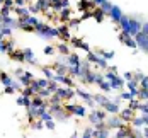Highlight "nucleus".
Returning a JSON list of instances; mask_svg holds the SVG:
<instances>
[{"label":"nucleus","mask_w":148,"mask_h":138,"mask_svg":"<svg viewBox=\"0 0 148 138\" xmlns=\"http://www.w3.org/2000/svg\"><path fill=\"white\" fill-rule=\"evenodd\" d=\"M34 32H36V34H39L43 39H53V38H60L58 27H55V26H48V24H43V22H39V24L36 26Z\"/></svg>","instance_id":"obj_1"},{"label":"nucleus","mask_w":148,"mask_h":138,"mask_svg":"<svg viewBox=\"0 0 148 138\" xmlns=\"http://www.w3.org/2000/svg\"><path fill=\"white\" fill-rule=\"evenodd\" d=\"M90 121H92V126L99 124V123L106 121V111H101V109H92V113L89 114Z\"/></svg>","instance_id":"obj_2"},{"label":"nucleus","mask_w":148,"mask_h":138,"mask_svg":"<svg viewBox=\"0 0 148 138\" xmlns=\"http://www.w3.org/2000/svg\"><path fill=\"white\" fill-rule=\"evenodd\" d=\"M119 39H121V43H123V45L130 46V48H133V49H136V48H138L136 41H134V38L131 36V34L124 32V31H121V32H119Z\"/></svg>","instance_id":"obj_3"},{"label":"nucleus","mask_w":148,"mask_h":138,"mask_svg":"<svg viewBox=\"0 0 148 138\" xmlns=\"http://www.w3.org/2000/svg\"><path fill=\"white\" fill-rule=\"evenodd\" d=\"M134 41H136L138 48H141L143 51H147V53H148V34L138 32V34L134 36Z\"/></svg>","instance_id":"obj_4"},{"label":"nucleus","mask_w":148,"mask_h":138,"mask_svg":"<svg viewBox=\"0 0 148 138\" xmlns=\"http://www.w3.org/2000/svg\"><path fill=\"white\" fill-rule=\"evenodd\" d=\"M75 94H77V92H75L72 87H66V89H61V87H60L58 91H56V95H58L61 101H68V99H72V97H75Z\"/></svg>","instance_id":"obj_5"},{"label":"nucleus","mask_w":148,"mask_h":138,"mask_svg":"<svg viewBox=\"0 0 148 138\" xmlns=\"http://www.w3.org/2000/svg\"><path fill=\"white\" fill-rule=\"evenodd\" d=\"M138 32H141V22L136 21V19H133V17H130V29H128V34H131L134 38Z\"/></svg>","instance_id":"obj_6"},{"label":"nucleus","mask_w":148,"mask_h":138,"mask_svg":"<svg viewBox=\"0 0 148 138\" xmlns=\"http://www.w3.org/2000/svg\"><path fill=\"white\" fill-rule=\"evenodd\" d=\"M87 60H89V63H95V65H99L101 68H109V67H107V61L104 60V58H99V56H97L95 53H92V51L89 53Z\"/></svg>","instance_id":"obj_7"},{"label":"nucleus","mask_w":148,"mask_h":138,"mask_svg":"<svg viewBox=\"0 0 148 138\" xmlns=\"http://www.w3.org/2000/svg\"><path fill=\"white\" fill-rule=\"evenodd\" d=\"M102 107H104V111H106V113H109V114H119V111H121L119 104L112 102V101H107Z\"/></svg>","instance_id":"obj_8"},{"label":"nucleus","mask_w":148,"mask_h":138,"mask_svg":"<svg viewBox=\"0 0 148 138\" xmlns=\"http://www.w3.org/2000/svg\"><path fill=\"white\" fill-rule=\"evenodd\" d=\"M58 31H60V38H61L63 41H70V39H72V36H70V26H68V24L58 26Z\"/></svg>","instance_id":"obj_9"},{"label":"nucleus","mask_w":148,"mask_h":138,"mask_svg":"<svg viewBox=\"0 0 148 138\" xmlns=\"http://www.w3.org/2000/svg\"><path fill=\"white\" fill-rule=\"evenodd\" d=\"M106 126L111 130V128H114V130H119V128H124V123H123V119L119 118V114H118V118H111L109 121L106 123Z\"/></svg>","instance_id":"obj_10"},{"label":"nucleus","mask_w":148,"mask_h":138,"mask_svg":"<svg viewBox=\"0 0 148 138\" xmlns=\"http://www.w3.org/2000/svg\"><path fill=\"white\" fill-rule=\"evenodd\" d=\"M77 95L80 97V99H84L89 106H94V95L92 94H89V92H85V91H82V89H77Z\"/></svg>","instance_id":"obj_11"},{"label":"nucleus","mask_w":148,"mask_h":138,"mask_svg":"<svg viewBox=\"0 0 148 138\" xmlns=\"http://www.w3.org/2000/svg\"><path fill=\"white\" fill-rule=\"evenodd\" d=\"M32 80H34V77H32L31 72H24L22 75H19V82H21V85H22V87H29Z\"/></svg>","instance_id":"obj_12"},{"label":"nucleus","mask_w":148,"mask_h":138,"mask_svg":"<svg viewBox=\"0 0 148 138\" xmlns=\"http://www.w3.org/2000/svg\"><path fill=\"white\" fill-rule=\"evenodd\" d=\"M80 63H82V60H80V56L77 53H70L66 56V65L68 67H80Z\"/></svg>","instance_id":"obj_13"},{"label":"nucleus","mask_w":148,"mask_h":138,"mask_svg":"<svg viewBox=\"0 0 148 138\" xmlns=\"http://www.w3.org/2000/svg\"><path fill=\"white\" fill-rule=\"evenodd\" d=\"M123 15H124V14L121 12V9H119L118 5H112V9H111V12H109V17H111L116 24L121 21V17H123Z\"/></svg>","instance_id":"obj_14"},{"label":"nucleus","mask_w":148,"mask_h":138,"mask_svg":"<svg viewBox=\"0 0 148 138\" xmlns=\"http://www.w3.org/2000/svg\"><path fill=\"white\" fill-rule=\"evenodd\" d=\"M58 17H60V21L63 22V24H68L70 22V19H72V10H70V7L68 9H61L58 12Z\"/></svg>","instance_id":"obj_15"},{"label":"nucleus","mask_w":148,"mask_h":138,"mask_svg":"<svg viewBox=\"0 0 148 138\" xmlns=\"http://www.w3.org/2000/svg\"><path fill=\"white\" fill-rule=\"evenodd\" d=\"M126 87H128V91L131 92V95L133 97H138V94H140V89H138V80H130V82H126Z\"/></svg>","instance_id":"obj_16"},{"label":"nucleus","mask_w":148,"mask_h":138,"mask_svg":"<svg viewBox=\"0 0 148 138\" xmlns=\"http://www.w3.org/2000/svg\"><path fill=\"white\" fill-rule=\"evenodd\" d=\"M22 51H24L26 63H31V65H36V63H38V60H36V56H34V53H32L31 48H26V49H22Z\"/></svg>","instance_id":"obj_17"},{"label":"nucleus","mask_w":148,"mask_h":138,"mask_svg":"<svg viewBox=\"0 0 148 138\" xmlns=\"http://www.w3.org/2000/svg\"><path fill=\"white\" fill-rule=\"evenodd\" d=\"M133 116H134V111L133 109H124V111H119V118L123 119V121H131L133 119Z\"/></svg>","instance_id":"obj_18"},{"label":"nucleus","mask_w":148,"mask_h":138,"mask_svg":"<svg viewBox=\"0 0 148 138\" xmlns=\"http://www.w3.org/2000/svg\"><path fill=\"white\" fill-rule=\"evenodd\" d=\"M3 26L12 27V29H19V19H12L10 15L9 17H3Z\"/></svg>","instance_id":"obj_19"},{"label":"nucleus","mask_w":148,"mask_h":138,"mask_svg":"<svg viewBox=\"0 0 148 138\" xmlns=\"http://www.w3.org/2000/svg\"><path fill=\"white\" fill-rule=\"evenodd\" d=\"M109 84H111V87H112V89L121 91V89L124 87V84H126V82H124V78H123V77H116V78H114V80H111Z\"/></svg>","instance_id":"obj_20"},{"label":"nucleus","mask_w":148,"mask_h":138,"mask_svg":"<svg viewBox=\"0 0 148 138\" xmlns=\"http://www.w3.org/2000/svg\"><path fill=\"white\" fill-rule=\"evenodd\" d=\"M72 114H75V116H87V107L82 106V104H78V106H73V109H72Z\"/></svg>","instance_id":"obj_21"},{"label":"nucleus","mask_w":148,"mask_h":138,"mask_svg":"<svg viewBox=\"0 0 148 138\" xmlns=\"http://www.w3.org/2000/svg\"><path fill=\"white\" fill-rule=\"evenodd\" d=\"M9 56H10V60H15V61H26V58H24V51H12V53H9Z\"/></svg>","instance_id":"obj_22"},{"label":"nucleus","mask_w":148,"mask_h":138,"mask_svg":"<svg viewBox=\"0 0 148 138\" xmlns=\"http://www.w3.org/2000/svg\"><path fill=\"white\" fill-rule=\"evenodd\" d=\"M118 24L121 26V31L128 32V29H130V17H128V15H123V17H121V21H119Z\"/></svg>","instance_id":"obj_23"},{"label":"nucleus","mask_w":148,"mask_h":138,"mask_svg":"<svg viewBox=\"0 0 148 138\" xmlns=\"http://www.w3.org/2000/svg\"><path fill=\"white\" fill-rule=\"evenodd\" d=\"M31 99H32V106H36V107H43V106H46L45 99H43L41 95H38V94H34Z\"/></svg>","instance_id":"obj_24"},{"label":"nucleus","mask_w":148,"mask_h":138,"mask_svg":"<svg viewBox=\"0 0 148 138\" xmlns=\"http://www.w3.org/2000/svg\"><path fill=\"white\" fill-rule=\"evenodd\" d=\"M55 73H56V75H66V73H68V67L63 65V63H56V67H55Z\"/></svg>","instance_id":"obj_25"},{"label":"nucleus","mask_w":148,"mask_h":138,"mask_svg":"<svg viewBox=\"0 0 148 138\" xmlns=\"http://www.w3.org/2000/svg\"><path fill=\"white\" fill-rule=\"evenodd\" d=\"M36 5H38V9H39L41 12H46V10L51 7V2H49V0H38Z\"/></svg>","instance_id":"obj_26"},{"label":"nucleus","mask_w":148,"mask_h":138,"mask_svg":"<svg viewBox=\"0 0 148 138\" xmlns=\"http://www.w3.org/2000/svg\"><path fill=\"white\" fill-rule=\"evenodd\" d=\"M14 12L19 17H27V15H31V10L27 7H14Z\"/></svg>","instance_id":"obj_27"},{"label":"nucleus","mask_w":148,"mask_h":138,"mask_svg":"<svg viewBox=\"0 0 148 138\" xmlns=\"http://www.w3.org/2000/svg\"><path fill=\"white\" fill-rule=\"evenodd\" d=\"M0 80H2V84H3L5 87H10V85H12V82H14L10 77L7 75V73H3V72H0Z\"/></svg>","instance_id":"obj_28"},{"label":"nucleus","mask_w":148,"mask_h":138,"mask_svg":"<svg viewBox=\"0 0 148 138\" xmlns=\"http://www.w3.org/2000/svg\"><path fill=\"white\" fill-rule=\"evenodd\" d=\"M92 15L95 17V21H97V22H102V19H104V15H106V14H104V10L101 9V7H97V9H94Z\"/></svg>","instance_id":"obj_29"},{"label":"nucleus","mask_w":148,"mask_h":138,"mask_svg":"<svg viewBox=\"0 0 148 138\" xmlns=\"http://www.w3.org/2000/svg\"><path fill=\"white\" fill-rule=\"evenodd\" d=\"M131 124H133L134 128H143L145 126V119H143V116H140V118H134L133 116V119H131Z\"/></svg>","instance_id":"obj_30"},{"label":"nucleus","mask_w":148,"mask_h":138,"mask_svg":"<svg viewBox=\"0 0 148 138\" xmlns=\"http://www.w3.org/2000/svg\"><path fill=\"white\" fill-rule=\"evenodd\" d=\"M58 51L61 53V55H65V56H68V55H70V48H68L66 43H60V45H58Z\"/></svg>","instance_id":"obj_31"},{"label":"nucleus","mask_w":148,"mask_h":138,"mask_svg":"<svg viewBox=\"0 0 148 138\" xmlns=\"http://www.w3.org/2000/svg\"><path fill=\"white\" fill-rule=\"evenodd\" d=\"M107 101H109V99H107V97H104V95H101V94L94 95V102H97L99 106H104V104H106Z\"/></svg>","instance_id":"obj_32"},{"label":"nucleus","mask_w":148,"mask_h":138,"mask_svg":"<svg viewBox=\"0 0 148 138\" xmlns=\"http://www.w3.org/2000/svg\"><path fill=\"white\" fill-rule=\"evenodd\" d=\"M46 89L51 92V94H56V91L60 89V87H58V82H55V80H49V85H48Z\"/></svg>","instance_id":"obj_33"},{"label":"nucleus","mask_w":148,"mask_h":138,"mask_svg":"<svg viewBox=\"0 0 148 138\" xmlns=\"http://www.w3.org/2000/svg\"><path fill=\"white\" fill-rule=\"evenodd\" d=\"M140 104H141V102H140L136 97H133V99L130 101V106H128V107H130V109H133V111H136V109H140Z\"/></svg>","instance_id":"obj_34"},{"label":"nucleus","mask_w":148,"mask_h":138,"mask_svg":"<svg viewBox=\"0 0 148 138\" xmlns=\"http://www.w3.org/2000/svg\"><path fill=\"white\" fill-rule=\"evenodd\" d=\"M138 99L140 101H148V89H140V94H138Z\"/></svg>","instance_id":"obj_35"},{"label":"nucleus","mask_w":148,"mask_h":138,"mask_svg":"<svg viewBox=\"0 0 148 138\" xmlns=\"http://www.w3.org/2000/svg\"><path fill=\"white\" fill-rule=\"evenodd\" d=\"M101 9L104 10V14H106V15H109V12H111V9H112V3H111V2L107 0V2L104 3V5H101Z\"/></svg>","instance_id":"obj_36"},{"label":"nucleus","mask_w":148,"mask_h":138,"mask_svg":"<svg viewBox=\"0 0 148 138\" xmlns=\"http://www.w3.org/2000/svg\"><path fill=\"white\" fill-rule=\"evenodd\" d=\"M116 72H112V70H109V72H106V73H104V78H106V80H107V82H111V80H114V78H116Z\"/></svg>","instance_id":"obj_37"},{"label":"nucleus","mask_w":148,"mask_h":138,"mask_svg":"<svg viewBox=\"0 0 148 138\" xmlns=\"http://www.w3.org/2000/svg\"><path fill=\"white\" fill-rule=\"evenodd\" d=\"M99 87H101L104 92H109L111 89H112V87H111V84H109V82H106V80H102V82L99 84Z\"/></svg>","instance_id":"obj_38"},{"label":"nucleus","mask_w":148,"mask_h":138,"mask_svg":"<svg viewBox=\"0 0 148 138\" xmlns=\"http://www.w3.org/2000/svg\"><path fill=\"white\" fill-rule=\"evenodd\" d=\"M43 73L46 75V78H48V80H53V77H55V72H51L48 67H45V68H43Z\"/></svg>","instance_id":"obj_39"},{"label":"nucleus","mask_w":148,"mask_h":138,"mask_svg":"<svg viewBox=\"0 0 148 138\" xmlns=\"http://www.w3.org/2000/svg\"><path fill=\"white\" fill-rule=\"evenodd\" d=\"M22 95H24V97H32V95H34V91H32L31 87H24V89H22Z\"/></svg>","instance_id":"obj_40"},{"label":"nucleus","mask_w":148,"mask_h":138,"mask_svg":"<svg viewBox=\"0 0 148 138\" xmlns=\"http://www.w3.org/2000/svg\"><path fill=\"white\" fill-rule=\"evenodd\" d=\"M101 56H102L104 60H111L114 56V51H101Z\"/></svg>","instance_id":"obj_41"},{"label":"nucleus","mask_w":148,"mask_h":138,"mask_svg":"<svg viewBox=\"0 0 148 138\" xmlns=\"http://www.w3.org/2000/svg\"><path fill=\"white\" fill-rule=\"evenodd\" d=\"M38 95H41L43 99H46V97H49V95H51V92L48 91V89H41V91L38 92Z\"/></svg>","instance_id":"obj_42"},{"label":"nucleus","mask_w":148,"mask_h":138,"mask_svg":"<svg viewBox=\"0 0 148 138\" xmlns=\"http://www.w3.org/2000/svg\"><path fill=\"white\" fill-rule=\"evenodd\" d=\"M92 133H94V128H87V130L84 131V137H82V138H94Z\"/></svg>","instance_id":"obj_43"},{"label":"nucleus","mask_w":148,"mask_h":138,"mask_svg":"<svg viewBox=\"0 0 148 138\" xmlns=\"http://www.w3.org/2000/svg\"><path fill=\"white\" fill-rule=\"evenodd\" d=\"M55 51H56V48H55V46H51V45L45 48V55H53Z\"/></svg>","instance_id":"obj_44"},{"label":"nucleus","mask_w":148,"mask_h":138,"mask_svg":"<svg viewBox=\"0 0 148 138\" xmlns=\"http://www.w3.org/2000/svg\"><path fill=\"white\" fill-rule=\"evenodd\" d=\"M121 99H123V101H131L133 95H131V92H123V94H121Z\"/></svg>","instance_id":"obj_45"},{"label":"nucleus","mask_w":148,"mask_h":138,"mask_svg":"<svg viewBox=\"0 0 148 138\" xmlns=\"http://www.w3.org/2000/svg\"><path fill=\"white\" fill-rule=\"evenodd\" d=\"M36 124H34V128H36V130H43V128H45V121H43V119H36Z\"/></svg>","instance_id":"obj_46"},{"label":"nucleus","mask_w":148,"mask_h":138,"mask_svg":"<svg viewBox=\"0 0 148 138\" xmlns=\"http://www.w3.org/2000/svg\"><path fill=\"white\" fill-rule=\"evenodd\" d=\"M140 85H141V89H148V77L147 75L140 80Z\"/></svg>","instance_id":"obj_47"},{"label":"nucleus","mask_w":148,"mask_h":138,"mask_svg":"<svg viewBox=\"0 0 148 138\" xmlns=\"http://www.w3.org/2000/svg\"><path fill=\"white\" fill-rule=\"evenodd\" d=\"M45 126L48 130H55V119H49V121H45Z\"/></svg>","instance_id":"obj_48"},{"label":"nucleus","mask_w":148,"mask_h":138,"mask_svg":"<svg viewBox=\"0 0 148 138\" xmlns=\"http://www.w3.org/2000/svg\"><path fill=\"white\" fill-rule=\"evenodd\" d=\"M0 51L7 53V41H3V39H0Z\"/></svg>","instance_id":"obj_49"},{"label":"nucleus","mask_w":148,"mask_h":138,"mask_svg":"<svg viewBox=\"0 0 148 138\" xmlns=\"http://www.w3.org/2000/svg\"><path fill=\"white\" fill-rule=\"evenodd\" d=\"M24 101H26V97L21 94V95L17 97V101H15V102H17V106H24Z\"/></svg>","instance_id":"obj_50"},{"label":"nucleus","mask_w":148,"mask_h":138,"mask_svg":"<svg viewBox=\"0 0 148 138\" xmlns=\"http://www.w3.org/2000/svg\"><path fill=\"white\" fill-rule=\"evenodd\" d=\"M15 2V7H24L27 3V0H14Z\"/></svg>","instance_id":"obj_51"},{"label":"nucleus","mask_w":148,"mask_h":138,"mask_svg":"<svg viewBox=\"0 0 148 138\" xmlns=\"http://www.w3.org/2000/svg\"><path fill=\"white\" fill-rule=\"evenodd\" d=\"M14 92H15V89L12 87V85H10V87H5V89H3V94H14Z\"/></svg>","instance_id":"obj_52"},{"label":"nucleus","mask_w":148,"mask_h":138,"mask_svg":"<svg viewBox=\"0 0 148 138\" xmlns=\"http://www.w3.org/2000/svg\"><path fill=\"white\" fill-rule=\"evenodd\" d=\"M141 32L143 34H148V22H143L141 24Z\"/></svg>","instance_id":"obj_53"},{"label":"nucleus","mask_w":148,"mask_h":138,"mask_svg":"<svg viewBox=\"0 0 148 138\" xmlns=\"http://www.w3.org/2000/svg\"><path fill=\"white\" fill-rule=\"evenodd\" d=\"M143 77H145V75H143L141 72H136V73H134V75H133V78H134V80H141Z\"/></svg>","instance_id":"obj_54"},{"label":"nucleus","mask_w":148,"mask_h":138,"mask_svg":"<svg viewBox=\"0 0 148 138\" xmlns=\"http://www.w3.org/2000/svg\"><path fill=\"white\" fill-rule=\"evenodd\" d=\"M92 2L95 3V7H101V5H104V3H106L107 0H92Z\"/></svg>","instance_id":"obj_55"},{"label":"nucleus","mask_w":148,"mask_h":138,"mask_svg":"<svg viewBox=\"0 0 148 138\" xmlns=\"http://www.w3.org/2000/svg\"><path fill=\"white\" fill-rule=\"evenodd\" d=\"M124 78H126V80H133V73H130V72L124 73Z\"/></svg>","instance_id":"obj_56"},{"label":"nucleus","mask_w":148,"mask_h":138,"mask_svg":"<svg viewBox=\"0 0 148 138\" xmlns=\"http://www.w3.org/2000/svg\"><path fill=\"white\" fill-rule=\"evenodd\" d=\"M143 137L148 138V126H147V124H145V128H143Z\"/></svg>","instance_id":"obj_57"},{"label":"nucleus","mask_w":148,"mask_h":138,"mask_svg":"<svg viewBox=\"0 0 148 138\" xmlns=\"http://www.w3.org/2000/svg\"><path fill=\"white\" fill-rule=\"evenodd\" d=\"M72 138H78V133H77V131H75L73 135H72Z\"/></svg>","instance_id":"obj_58"},{"label":"nucleus","mask_w":148,"mask_h":138,"mask_svg":"<svg viewBox=\"0 0 148 138\" xmlns=\"http://www.w3.org/2000/svg\"><path fill=\"white\" fill-rule=\"evenodd\" d=\"M49 2H60V0H49Z\"/></svg>","instance_id":"obj_59"},{"label":"nucleus","mask_w":148,"mask_h":138,"mask_svg":"<svg viewBox=\"0 0 148 138\" xmlns=\"http://www.w3.org/2000/svg\"><path fill=\"white\" fill-rule=\"evenodd\" d=\"M27 2H29V0H27Z\"/></svg>","instance_id":"obj_60"},{"label":"nucleus","mask_w":148,"mask_h":138,"mask_svg":"<svg viewBox=\"0 0 148 138\" xmlns=\"http://www.w3.org/2000/svg\"><path fill=\"white\" fill-rule=\"evenodd\" d=\"M147 102H148V101H147Z\"/></svg>","instance_id":"obj_61"}]
</instances>
